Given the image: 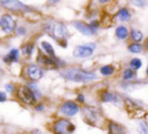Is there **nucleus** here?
<instances>
[{"mask_svg": "<svg viewBox=\"0 0 148 134\" xmlns=\"http://www.w3.org/2000/svg\"><path fill=\"white\" fill-rule=\"evenodd\" d=\"M118 96L110 92H106L101 95V100L103 102H118Z\"/></svg>", "mask_w": 148, "mask_h": 134, "instance_id": "nucleus-18", "label": "nucleus"}, {"mask_svg": "<svg viewBox=\"0 0 148 134\" xmlns=\"http://www.w3.org/2000/svg\"><path fill=\"white\" fill-rule=\"evenodd\" d=\"M41 45H42V49H43L44 51H45V53L48 55V57L52 58V59H56L55 51H54L51 43H48V41H42Z\"/></svg>", "mask_w": 148, "mask_h": 134, "instance_id": "nucleus-14", "label": "nucleus"}, {"mask_svg": "<svg viewBox=\"0 0 148 134\" xmlns=\"http://www.w3.org/2000/svg\"><path fill=\"white\" fill-rule=\"evenodd\" d=\"M27 75L33 81H38L43 77V70L37 65H29L27 67Z\"/></svg>", "mask_w": 148, "mask_h": 134, "instance_id": "nucleus-11", "label": "nucleus"}, {"mask_svg": "<svg viewBox=\"0 0 148 134\" xmlns=\"http://www.w3.org/2000/svg\"><path fill=\"white\" fill-rule=\"evenodd\" d=\"M131 37L135 43H139L143 39V33L140 30H137V29H132L131 31Z\"/></svg>", "mask_w": 148, "mask_h": 134, "instance_id": "nucleus-20", "label": "nucleus"}, {"mask_svg": "<svg viewBox=\"0 0 148 134\" xmlns=\"http://www.w3.org/2000/svg\"><path fill=\"white\" fill-rule=\"evenodd\" d=\"M139 130L142 134H147V124H146V122H141L140 123Z\"/></svg>", "mask_w": 148, "mask_h": 134, "instance_id": "nucleus-27", "label": "nucleus"}, {"mask_svg": "<svg viewBox=\"0 0 148 134\" xmlns=\"http://www.w3.org/2000/svg\"><path fill=\"white\" fill-rule=\"evenodd\" d=\"M59 0H49V3H51V4H55V3H57Z\"/></svg>", "mask_w": 148, "mask_h": 134, "instance_id": "nucleus-33", "label": "nucleus"}, {"mask_svg": "<svg viewBox=\"0 0 148 134\" xmlns=\"http://www.w3.org/2000/svg\"><path fill=\"white\" fill-rule=\"evenodd\" d=\"M61 76L68 81L77 82V83H85L97 79V75L93 72H86L79 69L70 68L61 72Z\"/></svg>", "mask_w": 148, "mask_h": 134, "instance_id": "nucleus-1", "label": "nucleus"}, {"mask_svg": "<svg viewBox=\"0 0 148 134\" xmlns=\"http://www.w3.org/2000/svg\"><path fill=\"white\" fill-rule=\"evenodd\" d=\"M109 134H124L123 127L115 122L109 123Z\"/></svg>", "mask_w": 148, "mask_h": 134, "instance_id": "nucleus-15", "label": "nucleus"}, {"mask_svg": "<svg viewBox=\"0 0 148 134\" xmlns=\"http://www.w3.org/2000/svg\"><path fill=\"white\" fill-rule=\"evenodd\" d=\"M37 109L39 110V111H41V110H44V106H39V107H37Z\"/></svg>", "mask_w": 148, "mask_h": 134, "instance_id": "nucleus-34", "label": "nucleus"}, {"mask_svg": "<svg viewBox=\"0 0 148 134\" xmlns=\"http://www.w3.org/2000/svg\"><path fill=\"white\" fill-rule=\"evenodd\" d=\"M62 114L66 116H74L76 115L79 111V107L77 106V104H75L74 102L68 101L65 102L63 105L61 106V109H60Z\"/></svg>", "mask_w": 148, "mask_h": 134, "instance_id": "nucleus-9", "label": "nucleus"}, {"mask_svg": "<svg viewBox=\"0 0 148 134\" xmlns=\"http://www.w3.org/2000/svg\"><path fill=\"white\" fill-rule=\"evenodd\" d=\"M1 25L0 26L2 27V30L6 33H10L14 30L15 28V21L13 20V18L9 14H4L0 20Z\"/></svg>", "mask_w": 148, "mask_h": 134, "instance_id": "nucleus-8", "label": "nucleus"}, {"mask_svg": "<svg viewBox=\"0 0 148 134\" xmlns=\"http://www.w3.org/2000/svg\"><path fill=\"white\" fill-rule=\"evenodd\" d=\"M118 17H119L121 21H128L130 19V17H131V14H130L129 10L127 8H122L118 12Z\"/></svg>", "mask_w": 148, "mask_h": 134, "instance_id": "nucleus-19", "label": "nucleus"}, {"mask_svg": "<svg viewBox=\"0 0 148 134\" xmlns=\"http://www.w3.org/2000/svg\"><path fill=\"white\" fill-rule=\"evenodd\" d=\"M37 62L39 64H41V65H44V66L55 67V66H57L58 60L57 59H52V58L48 57V55H43V53H39Z\"/></svg>", "mask_w": 148, "mask_h": 134, "instance_id": "nucleus-13", "label": "nucleus"}, {"mask_svg": "<svg viewBox=\"0 0 148 134\" xmlns=\"http://www.w3.org/2000/svg\"><path fill=\"white\" fill-rule=\"evenodd\" d=\"M18 55H19V51L18 49H13L9 51V53L4 58V62L6 64H9L11 62H17V59H18Z\"/></svg>", "mask_w": 148, "mask_h": 134, "instance_id": "nucleus-16", "label": "nucleus"}, {"mask_svg": "<svg viewBox=\"0 0 148 134\" xmlns=\"http://www.w3.org/2000/svg\"><path fill=\"white\" fill-rule=\"evenodd\" d=\"M0 25H1V22H0Z\"/></svg>", "mask_w": 148, "mask_h": 134, "instance_id": "nucleus-36", "label": "nucleus"}, {"mask_svg": "<svg viewBox=\"0 0 148 134\" xmlns=\"http://www.w3.org/2000/svg\"><path fill=\"white\" fill-rule=\"evenodd\" d=\"M50 35H52L54 39L58 41L62 47H67V41H66V35H67V28L61 22H54L50 23L48 27Z\"/></svg>", "mask_w": 148, "mask_h": 134, "instance_id": "nucleus-2", "label": "nucleus"}, {"mask_svg": "<svg viewBox=\"0 0 148 134\" xmlns=\"http://www.w3.org/2000/svg\"><path fill=\"white\" fill-rule=\"evenodd\" d=\"M5 89H6V91H7V92L11 93V92L13 91V86L11 85V84H7V85L5 86Z\"/></svg>", "mask_w": 148, "mask_h": 134, "instance_id": "nucleus-28", "label": "nucleus"}, {"mask_svg": "<svg viewBox=\"0 0 148 134\" xmlns=\"http://www.w3.org/2000/svg\"><path fill=\"white\" fill-rule=\"evenodd\" d=\"M77 100H78L79 102H82L83 103V101H84V96H83L82 94H79L78 97H77Z\"/></svg>", "mask_w": 148, "mask_h": 134, "instance_id": "nucleus-31", "label": "nucleus"}, {"mask_svg": "<svg viewBox=\"0 0 148 134\" xmlns=\"http://www.w3.org/2000/svg\"><path fill=\"white\" fill-rule=\"evenodd\" d=\"M123 78H124V80H126V81L132 80L134 78V72L132 71L131 69L125 70V72H124V75H123Z\"/></svg>", "mask_w": 148, "mask_h": 134, "instance_id": "nucleus-26", "label": "nucleus"}, {"mask_svg": "<svg viewBox=\"0 0 148 134\" xmlns=\"http://www.w3.org/2000/svg\"><path fill=\"white\" fill-rule=\"evenodd\" d=\"M125 106H126V109L128 110L129 113H133L132 116H135V114H138L139 115L141 112H143V110L140 108V106L138 104L134 103L133 100L131 99H126L125 100Z\"/></svg>", "mask_w": 148, "mask_h": 134, "instance_id": "nucleus-12", "label": "nucleus"}, {"mask_svg": "<svg viewBox=\"0 0 148 134\" xmlns=\"http://www.w3.org/2000/svg\"><path fill=\"white\" fill-rule=\"evenodd\" d=\"M54 131L56 134H72L75 131V126L69 120L61 119L55 123Z\"/></svg>", "mask_w": 148, "mask_h": 134, "instance_id": "nucleus-4", "label": "nucleus"}, {"mask_svg": "<svg viewBox=\"0 0 148 134\" xmlns=\"http://www.w3.org/2000/svg\"><path fill=\"white\" fill-rule=\"evenodd\" d=\"M95 49V43H89L85 45H78L73 49V55L79 59H85L90 57L93 53V49Z\"/></svg>", "mask_w": 148, "mask_h": 134, "instance_id": "nucleus-5", "label": "nucleus"}, {"mask_svg": "<svg viewBox=\"0 0 148 134\" xmlns=\"http://www.w3.org/2000/svg\"><path fill=\"white\" fill-rule=\"evenodd\" d=\"M17 95H18V97L21 98V99L23 100V102H25V104L32 105V104H34L37 101V99H36L35 95H34V93L32 92V90L29 89V87H27V86H21L18 89V91H17Z\"/></svg>", "mask_w": 148, "mask_h": 134, "instance_id": "nucleus-7", "label": "nucleus"}, {"mask_svg": "<svg viewBox=\"0 0 148 134\" xmlns=\"http://www.w3.org/2000/svg\"><path fill=\"white\" fill-rule=\"evenodd\" d=\"M73 25H74L75 28L78 29L79 32H81L84 35H88V37H90V35H93L95 32H97V30H95V28H92V27L90 26V24H86V23H84V22L75 21V22L73 23Z\"/></svg>", "mask_w": 148, "mask_h": 134, "instance_id": "nucleus-10", "label": "nucleus"}, {"mask_svg": "<svg viewBox=\"0 0 148 134\" xmlns=\"http://www.w3.org/2000/svg\"><path fill=\"white\" fill-rule=\"evenodd\" d=\"M32 134H42V132L40 131V130L36 129V130H34V131L32 132Z\"/></svg>", "mask_w": 148, "mask_h": 134, "instance_id": "nucleus-32", "label": "nucleus"}, {"mask_svg": "<svg viewBox=\"0 0 148 134\" xmlns=\"http://www.w3.org/2000/svg\"><path fill=\"white\" fill-rule=\"evenodd\" d=\"M82 116L85 122L91 126L101 125V121L103 120L101 110L95 107H85L82 111Z\"/></svg>", "mask_w": 148, "mask_h": 134, "instance_id": "nucleus-3", "label": "nucleus"}, {"mask_svg": "<svg viewBox=\"0 0 148 134\" xmlns=\"http://www.w3.org/2000/svg\"><path fill=\"white\" fill-rule=\"evenodd\" d=\"M27 87H29V89L32 90V92H33V93H34V95H35L36 99H39V98L41 97V93H40L39 89H38V86L36 85V84L31 83L29 86H27Z\"/></svg>", "mask_w": 148, "mask_h": 134, "instance_id": "nucleus-25", "label": "nucleus"}, {"mask_svg": "<svg viewBox=\"0 0 148 134\" xmlns=\"http://www.w3.org/2000/svg\"><path fill=\"white\" fill-rule=\"evenodd\" d=\"M21 51H23V55H27V57H29V55L33 53V51H34V45H32V43H27V45H23V49H21Z\"/></svg>", "mask_w": 148, "mask_h": 134, "instance_id": "nucleus-23", "label": "nucleus"}, {"mask_svg": "<svg viewBox=\"0 0 148 134\" xmlns=\"http://www.w3.org/2000/svg\"><path fill=\"white\" fill-rule=\"evenodd\" d=\"M4 101H6V95H5V93L0 92V102H4Z\"/></svg>", "mask_w": 148, "mask_h": 134, "instance_id": "nucleus-29", "label": "nucleus"}, {"mask_svg": "<svg viewBox=\"0 0 148 134\" xmlns=\"http://www.w3.org/2000/svg\"><path fill=\"white\" fill-rule=\"evenodd\" d=\"M109 0H99V2H101V3H106V2H108Z\"/></svg>", "mask_w": 148, "mask_h": 134, "instance_id": "nucleus-35", "label": "nucleus"}, {"mask_svg": "<svg viewBox=\"0 0 148 134\" xmlns=\"http://www.w3.org/2000/svg\"><path fill=\"white\" fill-rule=\"evenodd\" d=\"M116 35L118 37V39H126L129 35V31H128L127 27L124 25H120L116 29Z\"/></svg>", "mask_w": 148, "mask_h": 134, "instance_id": "nucleus-17", "label": "nucleus"}, {"mask_svg": "<svg viewBox=\"0 0 148 134\" xmlns=\"http://www.w3.org/2000/svg\"><path fill=\"white\" fill-rule=\"evenodd\" d=\"M142 45H140V43H131V45L128 47V49H129L131 53H141L142 51Z\"/></svg>", "mask_w": 148, "mask_h": 134, "instance_id": "nucleus-22", "label": "nucleus"}, {"mask_svg": "<svg viewBox=\"0 0 148 134\" xmlns=\"http://www.w3.org/2000/svg\"><path fill=\"white\" fill-rule=\"evenodd\" d=\"M0 4L13 11H31L29 6L23 4L18 0H0Z\"/></svg>", "mask_w": 148, "mask_h": 134, "instance_id": "nucleus-6", "label": "nucleus"}, {"mask_svg": "<svg viewBox=\"0 0 148 134\" xmlns=\"http://www.w3.org/2000/svg\"><path fill=\"white\" fill-rule=\"evenodd\" d=\"M130 66L133 70H138L142 67V61L140 59H133L130 62Z\"/></svg>", "mask_w": 148, "mask_h": 134, "instance_id": "nucleus-24", "label": "nucleus"}, {"mask_svg": "<svg viewBox=\"0 0 148 134\" xmlns=\"http://www.w3.org/2000/svg\"><path fill=\"white\" fill-rule=\"evenodd\" d=\"M17 32H18L19 35H25V33L27 32V30H25V28H23V27H19V28L17 29Z\"/></svg>", "mask_w": 148, "mask_h": 134, "instance_id": "nucleus-30", "label": "nucleus"}, {"mask_svg": "<svg viewBox=\"0 0 148 134\" xmlns=\"http://www.w3.org/2000/svg\"><path fill=\"white\" fill-rule=\"evenodd\" d=\"M114 72H115V69H114V67L111 65L103 66V67L101 68V74L103 76H111Z\"/></svg>", "mask_w": 148, "mask_h": 134, "instance_id": "nucleus-21", "label": "nucleus"}]
</instances>
